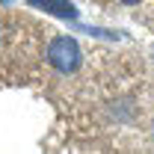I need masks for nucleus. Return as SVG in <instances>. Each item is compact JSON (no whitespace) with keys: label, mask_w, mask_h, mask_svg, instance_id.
Returning <instances> with one entry per match:
<instances>
[{"label":"nucleus","mask_w":154,"mask_h":154,"mask_svg":"<svg viewBox=\"0 0 154 154\" xmlns=\"http://www.w3.org/2000/svg\"><path fill=\"white\" fill-rule=\"evenodd\" d=\"M48 62L59 74H74L83 65V54H80V48L71 36H54L48 42Z\"/></svg>","instance_id":"1"},{"label":"nucleus","mask_w":154,"mask_h":154,"mask_svg":"<svg viewBox=\"0 0 154 154\" xmlns=\"http://www.w3.org/2000/svg\"><path fill=\"white\" fill-rule=\"evenodd\" d=\"M33 9H42L54 18H62V21H74L77 18V6L71 0H27Z\"/></svg>","instance_id":"2"},{"label":"nucleus","mask_w":154,"mask_h":154,"mask_svg":"<svg viewBox=\"0 0 154 154\" xmlns=\"http://www.w3.org/2000/svg\"><path fill=\"white\" fill-rule=\"evenodd\" d=\"M125 3H139V0H125Z\"/></svg>","instance_id":"3"},{"label":"nucleus","mask_w":154,"mask_h":154,"mask_svg":"<svg viewBox=\"0 0 154 154\" xmlns=\"http://www.w3.org/2000/svg\"><path fill=\"white\" fill-rule=\"evenodd\" d=\"M0 3H12V0H0Z\"/></svg>","instance_id":"4"}]
</instances>
